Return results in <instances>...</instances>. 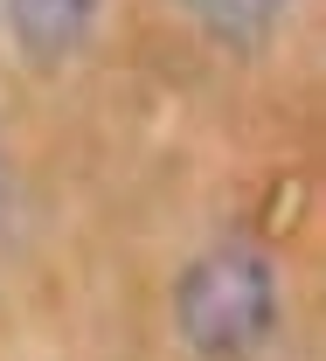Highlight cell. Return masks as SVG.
<instances>
[{
  "label": "cell",
  "instance_id": "obj_1",
  "mask_svg": "<svg viewBox=\"0 0 326 361\" xmlns=\"http://www.w3.org/2000/svg\"><path fill=\"white\" fill-rule=\"evenodd\" d=\"M174 326L201 361H243L278 334V271L250 243L194 257L174 285Z\"/></svg>",
  "mask_w": 326,
  "mask_h": 361
},
{
  "label": "cell",
  "instance_id": "obj_2",
  "mask_svg": "<svg viewBox=\"0 0 326 361\" xmlns=\"http://www.w3.org/2000/svg\"><path fill=\"white\" fill-rule=\"evenodd\" d=\"M91 21H97V0H7V28L35 63H63L91 35Z\"/></svg>",
  "mask_w": 326,
  "mask_h": 361
},
{
  "label": "cell",
  "instance_id": "obj_3",
  "mask_svg": "<svg viewBox=\"0 0 326 361\" xmlns=\"http://www.w3.org/2000/svg\"><path fill=\"white\" fill-rule=\"evenodd\" d=\"M187 7H194L208 28H222V35H257L284 0H187Z\"/></svg>",
  "mask_w": 326,
  "mask_h": 361
},
{
  "label": "cell",
  "instance_id": "obj_4",
  "mask_svg": "<svg viewBox=\"0 0 326 361\" xmlns=\"http://www.w3.org/2000/svg\"><path fill=\"white\" fill-rule=\"evenodd\" d=\"M0 202H7V180H0Z\"/></svg>",
  "mask_w": 326,
  "mask_h": 361
}]
</instances>
